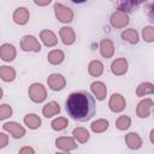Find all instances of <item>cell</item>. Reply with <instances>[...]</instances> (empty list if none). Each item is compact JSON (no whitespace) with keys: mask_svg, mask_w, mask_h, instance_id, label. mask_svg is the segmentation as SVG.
<instances>
[{"mask_svg":"<svg viewBox=\"0 0 154 154\" xmlns=\"http://www.w3.org/2000/svg\"><path fill=\"white\" fill-rule=\"evenodd\" d=\"M65 108L72 119L77 122H88L95 114V100L88 91H76L69 95Z\"/></svg>","mask_w":154,"mask_h":154,"instance_id":"obj_1","label":"cell"},{"mask_svg":"<svg viewBox=\"0 0 154 154\" xmlns=\"http://www.w3.org/2000/svg\"><path fill=\"white\" fill-rule=\"evenodd\" d=\"M29 97L31 99V101L36 102V103H40V102H43L47 97V91H46V88L41 84V83H34L29 87Z\"/></svg>","mask_w":154,"mask_h":154,"instance_id":"obj_2","label":"cell"},{"mask_svg":"<svg viewBox=\"0 0 154 154\" xmlns=\"http://www.w3.org/2000/svg\"><path fill=\"white\" fill-rule=\"evenodd\" d=\"M54 12L57 18L61 22V23H70L73 18V12L70 7L64 6L60 2H55L54 4Z\"/></svg>","mask_w":154,"mask_h":154,"instance_id":"obj_3","label":"cell"},{"mask_svg":"<svg viewBox=\"0 0 154 154\" xmlns=\"http://www.w3.org/2000/svg\"><path fill=\"white\" fill-rule=\"evenodd\" d=\"M20 48L25 52H40L41 51V45L36 40L35 36L32 35H25L23 36L20 41Z\"/></svg>","mask_w":154,"mask_h":154,"instance_id":"obj_4","label":"cell"},{"mask_svg":"<svg viewBox=\"0 0 154 154\" xmlns=\"http://www.w3.org/2000/svg\"><path fill=\"white\" fill-rule=\"evenodd\" d=\"M111 24L113 28H117V29H120V28H124L125 25L129 24V16L126 12L124 11H116L112 16H111Z\"/></svg>","mask_w":154,"mask_h":154,"instance_id":"obj_5","label":"cell"},{"mask_svg":"<svg viewBox=\"0 0 154 154\" xmlns=\"http://www.w3.org/2000/svg\"><path fill=\"white\" fill-rule=\"evenodd\" d=\"M47 83H48V87L54 90V91H59V90H63L66 85V81L64 78L63 75L60 73H53L48 77L47 79Z\"/></svg>","mask_w":154,"mask_h":154,"instance_id":"obj_6","label":"cell"},{"mask_svg":"<svg viewBox=\"0 0 154 154\" xmlns=\"http://www.w3.org/2000/svg\"><path fill=\"white\" fill-rule=\"evenodd\" d=\"M2 128H4V130L8 131L13 136V138H22L25 135V129L22 125H19L18 123H16V122L5 123L2 125Z\"/></svg>","mask_w":154,"mask_h":154,"instance_id":"obj_7","label":"cell"},{"mask_svg":"<svg viewBox=\"0 0 154 154\" xmlns=\"http://www.w3.org/2000/svg\"><path fill=\"white\" fill-rule=\"evenodd\" d=\"M108 106L111 108L112 112H122L125 106H126V102H125V99L120 95V94H113L109 99V102H108Z\"/></svg>","mask_w":154,"mask_h":154,"instance_id":"obj_8","label":"cell"},{"mask_svg":"<svg viewBox=\"0 0 154 154\" xmlns=\"http://www.w3.org/2000/svg\"><path fill=\"white\" fill-rule=\"evenodd\" d=\"M154 107V102L150 99H144L142 100L136 108V113L140 118H147L150 113V109Z\"/></svg>","mask_w":154,"mask_h":154,"instance_id":"obj_9","label":"cell"},{"mask_svg":"<svg viewBox=\"0 0 154 154\" xmlns=\"http://www.w3.org/2000/svg\"><path fill=\"white\" fill-rule=\"evenodd\" d=\"M111 71L116 76H122L128 71V61L125 58L116 59L111 65Z\"/></svg>","mask_w":154,"mask_h":154,"instance_id":"obj_10","label":"cell"},{"mask_svg":"<svg viewBox=\"0 0 154 154\" xmlns=\"http://www.w3.org/2000/svg\"><path fill=\"white\" fill-rule=\"evenodd\" d=\"M59 35H60V38L63 41L64 45H72L76 40V35H75V31L70 26H63L60 30H59Z\"/></svg>","mask_w":154,"mask_h":154,"instance_id":"obj_11","label":"cell"},{"mask_svg":"<svg viewBox=\"0 0 154 154\" xmlns=\"http://www.w3.org/2000/svg\"><path fill=\"white\" fill-rule=\"evenodd\" d=\"M29 17H30L29 11L25 7H18L13 12V20L16 24H19V25L26 24L29 20Z\"/></svg>","mask_w":154,"mask_h":154,"instance_id":"obj_12","label":"cell"},{"mask_svg":"<svg viewBox=\"0 0 154 154\" xmlns=\"http://www.w3.org/2000/svg\"><path fill=\"white\" fill-rule=\"evenodd\" d=\"M55 146H57V148L66 150V152L73 150V149L77 148V143L71 137H59V138H57Z\"/></svg>","mask_w":154,"mask_h":154,"instance_id":"obj_13","label":"cell"},{"mask_svg":"<svg viewBox=\"0 0 154 154\" xmlns=\"http://www.w3.org/2000/svg\"><path fill=\"white\" fill-rule=\"evenodd\" d=\"M16 48L10 43H4L0 48V57L4 61H11L16 58Z\"/></svg>","mask_w":154,"mask_h":154,"instance_id":"obj_14","label":"cell"},{"mask_svg":"<svg viewBox=\"0 0 154 154\" xmlns=\"http://www.w3.org/2000/svg\"><path fill=\"white\" fill-rule=\"evenodd\" d=\"M100 53L103 58H112L114 54V46L113 42L108 38H103L100 42Z\"/></svg>","mask_w":154,"mask_h":154,"instance_id":"obj_15","label":"cell"},{"mask_svg":"<svg viewBox=\"0 0 154 154\" xmlns=\"http://www.w3.org/2000/svg\"><path fill=\"white\" fill-rule=\"evenodd\" d=\"M125 142H126L128 147L130 149H134V150L140 149L142 147V140L136 132H129L125 136Z\"/></svg>","mask_w":154,"mask_h":154,"instance_id":"obj_16","label":"cell"},{"mask_svg":"<svg viewBox=\"0 0 154 154\" xmlns=\"http://www.w3.org/2000/svg\"><path fill=\"white\" fill-rule=\"evenodd\" d=\"M40 38L47 47H53L58 43V38H57L55 34L51 30H42L40 32Z\"/></svg>","mask_w":154,"mask_h":154,"instance_id":"obj_17","label":"cell"},{"mask_svg":"<svg viewBox=\"0 0 154 154\" xmlns=\"http://www.w3.org/2000/svg\"><path fill=\"white\" fill-rule=\"evenodd\" d=\"M90 89L93 91V94L96 96L97 100H103L106 97L107 94V88L102 82H94L90 85Z\"/></svg>","mask_w":154,"mask_h":154,"instance_id":"obj_18","label":"cell"},{"mask_svg":"<svg viewBox=\"0 0 154 154\" xmlns=\"http://www.w3.org/2000/svg\"><path fill=\"white\" fill-rule=\"evenodd\" d=\"M60 112V106L58 102L55 101H51L48 103H46L42 108V114L46 117V118H51L55 114H58Z\"/></svg>","mask_w":154,"mask_h":154,"instance_id":"obj_19","label":"cell"},{"mask_svg":"<svg viewBox=\"0 0 154 154\" xmlns=\"http://www.w3.org/2000/svg\"><path fill=\"white\" fill-rule=\"evenodd\" d=\"M47 58H48V61H49L52 65H59V64H61V63L64 61L65 54H64V52L60 51V49H53V51H51V52L48 53Z\"/></svg>","mask_w":154,"mask_h":154,"instance_id":"obj_20","label":"cell"},{"mask_svg":"<svg viewBox=\"0 0 154 154\" xmlns=\"http://www.w3.org/2000/svg\"><path fill=\"white\" fill-rule=\"evenodd\" d=\"M88 72L93 77L101 76L102 72H103V65H102V63L100 60H93V61H90V64L88 66Z\"/></svg>","mask_w":154,"mask_h":154,"instance_id":"obj_21","label":"cell"},{"mask_svg":"<svg viewBox=\"0 0 154 154\" xmlns=\"http://www.w3.org/2000/svg\"><path fill=\"white\" fill-rule=\"evenodd\" d=\"M0 77L5 82H12L16 78V71L11 66H1L0 67Z\"/></svg>","mask_w":154,"mask_h":154,"instance_id":"obj_22","label":"cell"},{"mask_svg":"<svg viewBox=\"0 0 154 154\" xmlns=\"http://www.w3.org/2000/svg\"><path fill=\"white\" fill-rule=\"evenodd\" d=\"M24 123L29 129L35 130L41 125V119H40L38 116H36L34 113H30V114H26L24 117Z\"/></svg>","mask_w":154,"mask_h":154,"instance_id":"obj_23","label":"cell"},{"mask_svg":"<svg viewBox=\"0 0 154 154\" xmlns=\"http://www.w3.org/2000/svg\"><path fill=\"white\" fill-rule=\"evenodd\" d=\"M122 38L131 45H135L138 42V32L135 29H126L122 32Z\"/></svg>","mask_w":154,"mask_h":154,"instance_id":"obj_24","label":"cell"},{"mask_svg":"<svg viewBox=\"0 0 154 154\" xmlns=\"http://www.w3.org/2000/svg\"><path fill=\"white\" fill-rule=\"evenodd\" d=\"M154 93V84L149 83V82H144V83H141L137 89H136V95L142 97L144 95H148V94H153Z\"/></svg>","mask_w":154,"mask_h":154,"instance_id":"obj_25","label":"cell"},{"mask_svg":"<svg viewBox=\"0 0 154 154\" xmlns=\"http://www.w3.org/2000/svg\"><path fill=\"white\" fill-rule=\"evenodd\" d=\"M72 135L81 143H85L89 140V136H90L89 132H88V130L84 129V128H76V129H73Z\"/></svg>","mask_w":154,"mask_h":154,"instance_id":"obj_26","label":"cell"},{"mask_svg":"<svg viewBox=\"0 0 154 154\" xmlns=\"http://www.w3.org/2000/svg\"><path fill=\"white\" fill-rule=\"evenodd\" d=\"M90 128H91V130H93L94 132H96V134L103 132V131H106V130L108 129V122H107L106 119H97V120H95V122L91 123Z\"/></svg>","mask_w":154,"mask_h":154,"instance_id":"obj_27","label":"cell"},{"mask_svg":"<svg viewBox=\"0 0 154 154\" xmlns=\"http://www.w3.org/2000/svg\"><path fill=\"white\" fill-rule=\"evenodd\" d=\"M67 124H69V122H67L66 118L59 117V118L54 119L51 125H52V129H53V130H55V131H61V130H64V129L67 126Z\"/></svg>","mask_w":154,"mask_h":154,"instance_id":"obj_28","label":"cell"},{"mask_svg":"<svg viewBox=\"0 0 154 154\" xmlns=\"http://www.w3.org/2000/svg\"><path fill=\"white\" fill-rule=\"evenodd\" d=\"M130 125H131V119L128 116H120L116 122V126L119 130H126L130 128Z\"/></svg>","mask_w":154,"mask_h":154,"instance_id":"obj_29","label":"cell"},{"mask_svg":"<svg viewBox=\"0 0 154 154\" xmlns=\"http://www.w3.org/2000/svg\"><path fill=\"white\" fill-rule=\"evenodd\" d=\"M142 37L146 42L154 41V26H146L142 30Z\"/></svg>","mask_w":154,"mask_h":154,"instance_id":"obj_30","label":"cell"},{"mask_svg":"<svg viewBox=\"0 0 154 154\" xmlns=\"http://www.w3.org/2000/svg\"><path fill=\"white\" fill-rule=\"evenodd\" d=\"M12 116V108L11 106H8L7 103H2L0 106V119H6L8 117Z\"/></svg>","mask_w":154,"mask_h":154,"instance_id":"obj_31","label":"cell"},{"mask_svg":"<svg viewBox=\"0 0 154 154\" xmlns=\"http://www.w3.org/2000/svg\"><path fill=\"white\" fill-rule=\"evenodd\" d=\"M138 5H140V2H137V4H134V2H122L119 10H120V11H124V12H125V10H126V11H131V10H132V6L136 7V6H138Z\"/></svg>","mask_w":154,"mask_h":154,"instance_id":"obj_32","label":"cell"},{"mask_svg":"<svg viewBox=\"0 0 154 154\" xmlns=\"http://www.w3.org/2000/svg\"><path fill=\"white\" fill-rule=\"evenodd\" d=\"M148 17H149V20L154 23V2L149 4L148 6Z\"/></svg>","mask_w":154,"mask_h":154,"instance_id":"obj_33","label":"cell"},{"mask_svg":"<svg viewBox=\"0 0 154 154\" xmlns=\"http://www.w3.org/2000/svg\"><path fill=\"white\" fill-rule=\"evenodd\" d=\"M7 141H8V137H7V135H5L4 132H1V134H0V148H4V147H6V144H7Z\"/></svg>","mask_w":154,"mask_h":154,"instance_id":"obj_34","label":"cell"},{"mask_svg":"<svg viewBox=\"0 0 154 154\" xmlns=\"http://www.w3.org/2000/svg\"><path fill=\"white\" fill-rule=\"evenodd\" d=\"M19 154H35V152H34V149H32L31 147L25 146V147H23V148L19 150Z\"/></svg>","mask_w":154,"mask_h":154,"instance_id":"obj_35","label":"cell"},{"mask_svg":"<svg viewBox=\"0 0 154 154\" xmlns=\"http://www.w3.org/2000/svg\"><path fill=\"white\" fill-rule=\"evenodd\" d=\"M49 2H51V0H47V1H35V4L38 5V6H45V5H48Z\"/></svg>","mask_w":154,"mask_h":154,"instance_id":"obj_36","label":"cell"},{"mask_svg":"<svg viewBox=\"0 0 154 154\" xmlns=\"http://www.w3.org/2000/svg\"><path fill=\"white\" fill-rule=\"evenodd\" d=\"M149 138H150V142L154 144V129L150 131V135H149Z\"/></svg>","mask_w":154,"mask_h":154,"instance_id":"obj_37","label":"cell"},{"mask_svg":"<svg viewBox=\"0 0 154 154\" xmlns=\"http://www.w3.org/2000/svg\"><path fill=\"white\" fill-rule=\"evenodd\" d=\"M57 154H69V153H57Z\"/></svg>","mask_w":154,"mask_h":154,"instance_id":"obj_38","label":"cell"}]
</instances>
